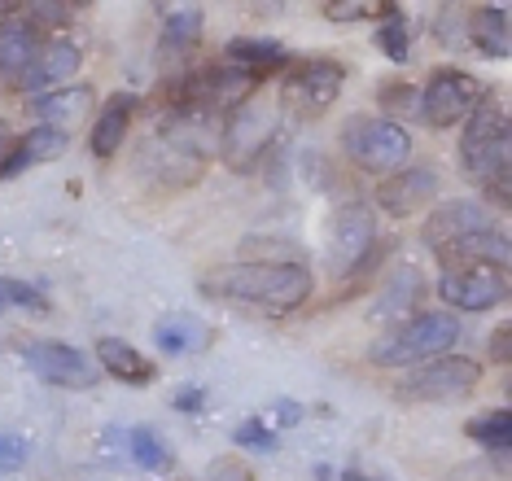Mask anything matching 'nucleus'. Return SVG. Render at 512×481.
<instances>
[{"mask_svg":"<svg viewBox=\"0 0 512 481\" xmlns=\"http://www.w3.org/2000/svg\"><path fill=\"white\" fill-rule=\"evenodd\" d=\"M202 293L224 302H246L263 311H294L311 298L316 280L302 263H224L202 272Z\"/></svg>","mask_w":512,"mask_h":481,"instance_id":"obj_1","label":"nucleus"},{"mask_svg":"<svg viewBox=\"0 0 512 481\" xmlns=\"http://www.w3.org/2000/svg\"><path fill=\"white\" fill-rule=\"evenodd\" d=\"M460 162L464 175L482 189H491L499 206H508V162H512V132H508V114L491 92L473 105V114L464 119L460 136Z\"/></svg>","mask_w":512,"mask_h":481,"instance_id":"obj_2","label":"nucleus"},{"mask_svg":"<svg viewBox=\"0 0 512 481\" xmlns=\"http://www.w3.org/2000/svg\"><path fill=\"white\" fill-rule=\"evenodd\" d=\"M460 320L451 311H421L407 324H399L390 337H381L372 346V363H386V368H407V363H429L451 355V346L460 342Z\"/></svg>","mask_w":512,"mask_h":481,"instance_id":"obj_3","label":"nucleus"},{"mask_svg":"<svg viewBox=\"0 0 512 481\" xmlns=\"http://www.w3.org/2000/svg\"><path fill=\"white\" fill-rule=\"evenodd\" d=\"M342 149H346V158H355L364 171L394 175V171L407 167V158H412V136H407V127L390 123V119L355 114V119L342 127Z\"/></svg>","mask_w":512,"mask_h":481,"instance_id":"obj_4","label":"nucleus"},{"mask_svg":"<svg viewBox=\"0 0 512 481\" xmlns=\"http://www.w3.org/2000/svg\"><path fill=\"white\" fill-rule=\"evenodd\" d=\"M346 84V66L333 62V57H311V62H298L289 75L281 79V110L289 119H320L324 110H333V101L342 97Z\"/></svg>","mask_w":512,"mask_h":481,"instance_id":"obj_5","label":"nucleus"},{"mask_svg":"<svg viewBox=\"0 0 512 481\" xmlns=\"http://www.w3.org/2000/svg\"><path fill=\"white\" fill-rule=\"evenodd\" d=\"M276 105L263 97V92H254L246 105H237V110L228 114L224 123V136H219V145H224V162L232 171H250L254 162H259L267 149H272L276 140Z\"/></svg>","mask_w":512,"mask_h":481,"instance_id":"obj_6","label":"nucleus"},{"mask_svg":"<svg viewBox=\"0 0 512 481\" xmlns=\"http://www.w3.org/2000/svg\"><path fill=\"white\" fill-rule=\"evenodd\" d=\"M482 381V363L469 359V355H442V359H429L425 368H416L407 381H399V394L403 403H451V398H464L477 390Z\"/></svg>","mask_w":512,"mask_h":481,"instance_id":"obj_7","label":"nucleus"},{"mask_svg":"<svg viewBox=\"0 0 512 481\" xmlns=\"http://www.w3.org/2000/svg\"><path fill=\"white\" fill-rule=\"evenodd\" d=\"M377 258V224L368 206H342L329 224V267L333 276H359Z\"/></svg>","mask_w":512,"mask_h":481,"instance_id":"obj_8","label":"nucleus"},{"mask_svg":"<svg viewBox=\"0 0 512 481\" xmlns=\"http://www.w3.org/2000/svg\"><path fill=\"white\" fill-rule=\"evenodd\" d=\"M486 97V88L477 84L469 70H456V66H442L429 75V84L421 92V119L429 127H456L473 114V105Z\"/></svg>","mask_w":512,"mask_h":481,"instance_id":"obj_9","label":"nucleus"},{"mask_svg":"<svg viewBox=\"0 0 512 481\" xmlns=\"http://www.w3.org/2000/svg\"><path fill=\"white\" fill-rule=\"evenodd\" d=\"M31 372L49 385H62V390H92L101 381V368L97 359L84 355L79 346H66V342H27L22 346Z\"/></svg>","mask_w":512,"mask_h":481,"instance_id":"obj_10","label":"nucleus"},{"mask_svg":"<svg viewBox=\"0 0 512 481\" xmlns=\"http://www.w3.org/2000/svg\"><path fill=\"white\" fill-rule=\"evenodd\" d=\"M438 293H442V302L456 311H491L508 298V272L504 267H460V272H442Z\"/></svg>","mask_w":512,"mask_h":481,"instance_id":"obj_11","label":"nucleus"},{"mask_svg":"<svg viewBox=\"0 0 512 481\" xmlns=\"http://www.w3.org/2000/svg\"><path fill=\"white\" fill-rule=\"evenodd\" d=\"M438 189H442V180H438L434 167H403V171H394L381 180L377 206L386 210L390 219H412L421 206L434 202Z\"/></svg>","mask_w":512,"mask_h":481,"instance_id":"obj_12","label":"nucleus"},{"mask_svg":"<svg viewBox=\"0 0 512 481\" xmlns=\"http://www.w3.org/2000/svg\"><path fill=\"white\" fill-rule=\"evenodd\" d=\"M486 228H495L491 215H486V206L469 202V197H456V202H442L421 224V241L438 254V250H447V245L473 237V232H486Z\"/></svg>","mask_w":512,"mask_h":481,"instance_id":"obj_13","label":"nucleus"},{"mask_svg":"<svg viewBox=\"0 0 512 481\" xmlns=\"http://www.w3.org/2000/svg\"><path fill=\"white\" fill-rule=\"evenodd\" d=\"M421 272H416L412 263H399L394 272L381 280V289H377V298H372V307H368V320L372 324H407L416 315V302H421Z\"/></svg>","mask_w":512,"mask_h":481,"instance_id":"obj_14","label":"nucleus"},{"mask_svg":"<svg viewBox=\"0 0 512 481\" xmlns=\"http://www.w3.org/2000/svg\"><path fill=\"white\" fill-rule=\"evenodd\" d=\"M84 53H79L75 40H49L40 44V53L31 57V66L18 75V88L22 92H44V88H62L66 79L79 70Z\"/></svg>","mask_w":512,"mask_h":481,"instance_id":"obj_15","label":"nucleus"},{"mask_svg":"<svg viewBox=\"0 0 512 481\" xmlns=\"http://www.w3.org/2000/svg\"><path fill=\"white\" fill-rule=\"evenodd\" d=\"M508 258H512V245L499 228H486V232H473L447 250H438V263L442 272H460V267H504L508 272Z\"/></svg>","mask_w":512,"mask_h":481,"instance_id":"obj_16","label":"nucleus"},{"mask_svg":"<svg viewBox=\"0 0 512 481\" xmlns=\"http://www.w3.org/2000/svg\"><path fill=\"white\" fill-rule=\"evenodd\" d=\"M92 105H97V97H92L88 84H62L36 101V114L44 119L40 127H53V132L71 136V127L92 119Z\"/></svg>","mask_w":512,"mask_h":481,"instance_id":"obj_17","label":"nucleus"},{"mask_svg":"<svg viewBox=\"0 0 512 481\" xmlns=\"http://www.w3.org/2000/svg\"><path fill=\"white\" fill-rule=\"evenodd\" d=\"M66 145H71V136L53 132V127H31V132L22 136V140H14V149L0 158V180H9V175H22L27 167H40V162L62 158Z\"/></svg>","mask_w":512,"mask_h":481,"instance_id":"obj_18","label":"nucleus"},{"mask_svg":"<svg viewBox=\"0 0 512 481\" xmlns=\"http://www.w3.org/2000/svg\"><path fill=\"white\" fill-rule=\"evenodd\" d=\"M132 119H136V97H132V92H114V97H106V105H101V119L92 123V136H88L92 154H97V158L119 154Z\"/></svg>","mask_w":512,"mask_h":481,"instance_id":"obj_19","label":"nucleus"},{"mask_svg":"<svg viewBox=\"0 0 512 481\" xmlns=\"http://www.w3.org/2000/svg\"><path fill=\"white\" fill-rule=\"evenodd\" d=\"M154 342H158L162 355H197V350H206L215 342V333L197 320V315L171 311V315H162V320L154 324Z\"/></svg>","mask_w":512,"mask_h":481,"instance_id":"obj_20","label":"nucleus"},{"mask_svg":"<svg viewBox=\"0 0 512 481\" xmlns=\"http://www.w3.org/2000/svg\"><path fill=\"white\" fill-rule=\"evenodd\" d=\"M97 368L110 372V377L123 381V385H149L158 377L154 363H149L132 342H119V337H101L97 342Z\"/></svg>","mask_w":512,"mask_h":481,"instance_id":"obj_21","label":"nucleus"},{"mask_svg":"<svg viewBox=\"0 0 512 481\" xmlns=\"http://www.w3.org/2000/svg\"><path fill=\"white\" fill-rule=\"evenodd\" d=\"M464 35L482 57H504L512 53V35H508V9L504 5H482L464 18Z\"/></svg>","mask_w":512,"mask_h":481,"instance_id":"obj_22","label":"nucleus"},{"mask_svg":"<svg viewBox=\"0 0 512 481\" xmlns=\"http://www.w3.org/2000/svg\"><path fill=\"white\" fill-rule=\"evenodd\" d=\"M36 53H40V35L31 22H5V27H0V75L18 79Z\"/></svg>","mask_w":512,"mask_h":481,"instance_id":"obj_23","label":"nucleus"},{"mask_svg":"<svg viewBox=\"0 0 512 481\" xmlns=\"http://www.w3.org/2000/svg\"><path fill=\"white\" fill-rule=\"evenodd\" d=\"M285 62H289V49L285 44H276V40H250V35H241V40L228 44V66L246 70V75L263 79V70H276Z\"/></svg>","mask_w":512,"mask_h":481,"instance_id":"obj_24","label":"nucleus"},{"mask_svg":"<svg viewBox=\"0 0 512 481\" xmlns=\"http://www.w3.org/2000/svg\"><path fill=\"white\" fill-rule=\"evenodd\" d=\"M377 49L390 57V62H407L412 57V18L403 14L399 5H381V22H377Z\"/></svg>","mask_w":512,"mask_h":481,"instance_id":"obj_25","label":"nucleus"},{"mask_svg":"<svg viewBox=\"0 0 512 481\" xmlns=\"http://www.w3.org/2000/svg\"><path fill=\"white\" fill-rule=\"evenodd\" d=\"M197 35H202V9L197 5L176 9V14L167 18V27H162V53L184 57L189 49H197Z\"/></svg>","mask_w":512,"mask_h":481,"instance_id":"obj_26","label":"nucleus"},{"mask_svg":"<svg viewBox=\"0 0 512 481\" xmlns=\"http://www.w3.org/2000/svg\"><path fill=\"white\" fill-rule=\"evenodd\" d=\"M127 451H132L136 468H145V473H171V468H176V455L162 447V438L154 429H132Z\"/></svg>","mask_w":512,"mask_h":481,"instance_id":"obj_27","label":"nucleus"},{"mask_svg":"<svg viewBox=\"0 0 512 481\" xmlns=\"http://www.w3.org/2000/svg\"><path fill=\"white\" fill-rule=\"evenodd\" d=\"M464 433H469L473 442H482V447H491V451H508L512 447V412L508 407H495V412L469 420Z\"/></svg>","mask_w":512,"mask_h":481,"instance_id":"obj_28","label":"nucleus"},{"mask_svg":"<svg viewBox=\"0 0 512 481\" xmlns=\"http://www.w3.org/2000/svg\"><path fill=\"white\" fill-rule=\"evenodd\" d=\"M232 438H237V447H250V451H276V447H281V438H276V433L272 429H267L263 425V420L259 416H250V420H241V425H237V433H232Z\"/></svg>","mask_w":512,"mask_h":481,"instance_id":"obj_29","label":"nucleus"},{"mask_svg":"<svg viewBox=\"0 0 512 481\" xmlns=\"http://www.w3.org/2000/svg\"><path fill=\"white\" fill-rule=\"evenodd\" d=\"M9 307L44 311V293H40V289H31V285H22V280L0 276V311H9Z\"/></svg>","mask_w":512,"mask_h":481,"instance_id":"obj_30","label":"nucleus"},{"mask_svg":"<svg viewBox=\"0 0 512 481\" xmlns=\"http://www.w3.org/2000/svg\"><path fill=\"white\" fill-rule=\"evenodd\" d=\"M324 18H329V22L381 18V5H372V0H329V5H324Z\"/></svg>","mask_w":512,"mask_h":481,"instance_id":"obj_31","label":"nucleus"},{"mask_svg":"<svg viewBox=\"0 0 512 481\" xmlns=\"http://www.w3.org/2000/svg\"><path fill=\"white\" fill-rule=\"evenodd\" d=\"M412 105H416V88H407L403 79H390V84L381 88V110L390 114V123L399 119L403 110H412Z\"/></svg>","mask_w":512,"mask_h":481,"instance_id":"obj_32","label":"nucleus"},{"mask_svg":"<svg viewBox=\"0 0 512 481\" xmlns=\"http://www.w3.org/2000/svg\"><path fill=\"white\" fill-rule=\"evenodd\" d=\"M27 455H31L27 442L14 438V433H0V477H5V473H18V468L27 464Z\"/></svg>","mask_w":512,"mask_h":481,"instance_id":"obj_33","label":"nucleus"},{"mask_svg":"<svg viewBox=\"0 0 512 481\" xmlns=\"http://www.w3.org/2000/svg\"><path fill=\"white\" fill-rule=\"evenodd\" d=\"M27 14H31V27L36 22L62 27V22H71V5H62V0H36V5H27Z\"/></svg>","mask_w":512,"mask_h":481,"instance_id":"obj_34","label":"nucleus"},{"mask_svg":"<svg viewBox=\"0 0 512 481\" xmlns=\"http://www.w3.org/2000/svg\"><path fill=\"white\" fill-rule=\"evenodd\" d=\"M206 481H254V473L241 460H232V455H219V460H211V468H206Z\"/></svg>","mask_w":512,"mask_h":481,"instance_id":"obj_35","label":"nucleus"},{"mask_svg":"<svg viewBox=\"0 0 512 481\" xmlns=\"http://www.w3.org/2000/svg\"><path fill=\"white\" fill-rule=\"evenodd\" d=\"M486 355H491V363H499V368H508V363H512V324H499L495 328Z\"/></svg>","mask_w":512,"mask_h":481,"instance_id":"obj_36","label":"nucleus"},{"mask_svg":"<svg viewBox=\"0 0 512 481\" xmlns=\"http://www.w3.org/2000/svg\"><path fill=\"white\" fill-rule=\"evenodd\" d=\"M171 407H176V412H202V407H206V390H202V385H184V390H176V394H171Z\"/></svg>","mask_w":512,"mask_h":481,"instance_id":"obj_37","label":"nucleus"},{"mask_svg":"<svg viewBox=\"0 0 512 481\" xmlns=\"http://www.w3.org/2000/svg\"><path fill=\"white\" fill-rule=\"evenodd\" d=\"M302 416H307V407H302V403H294V398H276V407H272L276 429H294Z\"/></svg>","mask_w":512,"mask_h":481,"instance_id":"obj_38","label":"nucleus"},{"mask_svg":"<svg viewBox=\"0 0 512 481\" xmlns=\"http://www.w3.org/2000/svg\"><path fill=\"white\" fill-rule=\"evenodd\" d=\"M434 31H438V40H442V44H456V35H464V22L451 18V9H438Z\"/></svg>","mask_w":512,"mask_h":481,"instance_id":"obj_39","label":"nucleus"},{"mask_svg":"<svg viewBox=\"0 0 512 481\" xmlns=\"http://www.w3.org/2000/svg\"><path fill=\"white\" fill-rule=\"evenodd\" d=\"M342 481H368V477L359 473V468H346V473H342Z\"/></svg>","mask_w":512,"mask_h":481,"instance_id":"obj_40","label":"nucleus"},{"mask_svg":"<svg viewBox=\"0 0 512 481\" xmlns=\"http://www.w3.org/2000/svg\"><path fill=\"white\" fill-rule=\"evenodd\" d=\"M0 9H5V5H0Z\"/></svg>","mask_w":512,"mask_h":481,"instance_id":"obj_41","label":"nucleus"},{"mask_svg":"<svg viewBox=\"0 0 512 481\" xmlns=\"http://www.w3.org/2000/svg\"><path fill=\"white\" fill-rule=\"evenodd\" d=\"M0 158H5V154H0Z\"/></svg>","mask_w":512,"mask_h":481,"instance_id":"obj_42","label":"nucleus"}]
</instances>
